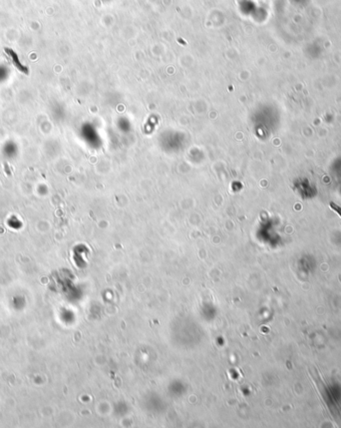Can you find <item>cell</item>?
<instances>
[{"label":"cell","instance_id":"obj_1","mask_svg":"<svg viewBox=\"0 0 341 428\" xmlns=\"http://www.w3.org/2000/svg\"><path fill=\"white\" fill-rule=\"evenodd\" d=\"M329 206H330V208L334 211V212H336L337 214L340 216L341 218V207H339L338 205H336L335 203H333V202H331L330 204H329Z\"/></svg>","mask_w":341,"mask_h":428}]
</instances>
